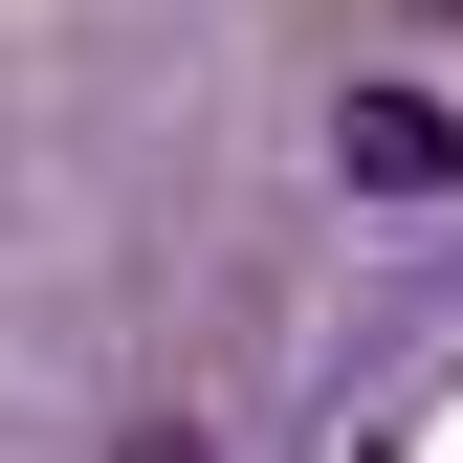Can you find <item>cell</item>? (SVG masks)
I'll return each mask as SVG.
<instances>
[{
    "mask_svg": "<svg viewBox=\"0 0 463 463\" xmlns=\"http://www.w3.org/2000/svg\"><path fill=\"white\" fill-rule=\"evenodd\" d=\"M331 155H354L375 199H441V177H463V110H441V89H354V110H331Z\"/></svg>",
    "mask_w": 463,
    "mask_h": 463,
    "instance_id": "6da1fadb",
    "label": "cell"
},
{
    "mask_svg": "<svg viewBox=\"0 0 463 463\" xmlns=\"http://www.w3.org/2000/svg\"><path fill=\"white\" fill-rule=\"evenodd\" d=\"M133 463H199V441H177V420H155V441H133Z\"/></svg>",
    "mask_w": 463,
    "mask_h": 463,
    "instance_id": "7a4b0ae2",
    "label": "cell"
}]
</instances>
